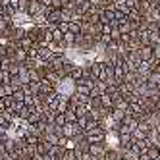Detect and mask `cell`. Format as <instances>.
<instances>
[{
  "instance_id": "11",
  "label": "cell",
  "mask_w": 160,
  "mask_h": 160,
  "mask_svg": "<svg viewBox=\"0 0 160 160\" xmlns=\"http://www.w3.org/2000/svg\"><path fill=\"white\" fill-rule=\"evenodd\" d=\"M2 104H4V110H6V108H14V104H16V98H14V95H8V97H4V98H2Z\"/></svg>"
},
{
  "instance_id": "12",
  "label": "cell",
  "mask_w": 160,
  "mask_h": 160,
  "mask_svg": "<svg viewBox=\"0 0 160 160\" xmlns=\"http://www.w3.org/2000/svg\"><path fill=\"white\" fill-rule=\"evenodd\" d=\"M27 8H29V0H18V14H27Z\"/></svg>"
},
{
  "instance_id": "10",
  "label": "cell",
  "mask_w": 160,
  "mask_h": 160,
  "mask_svg": "<svg viewBox=\"0 0 160 160\" xmlns=\"http://www.w3.org/2000/svg\"><path fill=\"white\" fill-rule=\"evenodd\" d=\"M52 42H64V31H60L58 29V25L56 27H52Z\"/></svg>"
},
{
  "instance_id": "5",
  "label": "cell",
  "mask_w": 160,
  "mask_h": 160,
  "mask_svg": "<svg viewBox=\"0 0 160 160\" xmlns=\"http://www.w3.org/2000/svg\"><path fill=\"white\" fill-rule=\"evenodd\" d=\"M75 41H77V35H75V33H72V31L64 33V47H66V48H73V47H75Z\"/></svg>"
},
{
  "instance_id": "15",
  "label": "cell",
  "mask_w": 160,
  "mask_h": 160,
  "mask_svg": "<svg viewBox=\"0 0 160 160\" xmlns=\"http://www.w3.org/2000/svg\"><path fill=\"white\" fill-rule=\"evenodd\" d=\"M68 122H66V114H56V120H54V125H60V128H64Z\"/></svg>"
},
{
  "instance_id": "2",
  "label": "cell",
  "mask_w": 160,
  "mask_h": 160,
  "mask_svg": "<svg viewBox=\"0 0 160 160\" xmlns=\"http://www.w3.org/2000/svg\"><path fill=\"white\" fill-rule=\"evenodd\" d=\"M139 56H141V60L143 62H148L151 66H154L158 60L154 58V47H141L139 48Z\"/></svg>"
},
{
  "instance_id": "17",
  "label": "cell",
  "mask_w": 160,
  "mask_h": 160,
  "mask_svg": "<svg viewBox=\"0 0 160 160\" xmlns=\"http://www.w3.org/2000/svg\"><path fill=\"white\" fill-rule=\"evenodd\" d=\"M147 152H148V156H151L152 160H154V158H160V152H158V148H154V147H151V148H148Z\"/></svg>"
},
{
  "instance_id": "7",
  "label": "cell",
  "mask_w": 160,
  "mask_h": 160,
  "mask_svg": "<svg viewBox=\"0 0 160 160\" xmlns=\"http://www.w3.org/2000/svg\"><path fill=\"white\" fill-rule=\"evenodd\" d=\"M110 116H112V120L116 122V123H122L125 118H128V112H123V110H118V108H114Z\"/></svg>"
},
{
  "instance_id": "9",
  "label": "cell",
  "mask_w": 160,
  "mask_h": 160,
  "mask_svg": "<svg viewBox=\"0 0 160 160\" xmlns=\"http://www.w3.org/2000/svg\"><path fill=\"white\" fill-rule=\"evenodd\" d=\"M98 98H100V104H102V108H110V110L114 108V100H112V97H110L108 93H102Z\"/></svg>"
},
{
  "instance_id": "18",
  "label": "cell",
  "mask_w": 160,
  "mask_h": 160,
  "mask_svg": "<svg viewBox=\"0 0 160 160\" xmlns=\"http://www.w3.org/2000/svg\"><path fill=\"white\" fill-rule=\"evenodd\" d=\"M79 160H93V154H91V152H81Z\"/></svg>"
},
{
  "instance_id": "4",
  "label": "cell",
  "mask_w": 160,
  "mask_h": 160,
  "mask_svg": "<svg viewBox=\"0 0 160 160\" xmlns=\"http://www.w3.org/2000/svg\"><path fill=\"white\" fill-rule=\"evenodd\" d=\"M41 10H42V4L39 2V0H29V8H27V16H29V19L37 18V16L41 14Z\"/></svg>"
},
{
  "instance_id": "3",
  "label": "cell",
  "mask_w": 160,
  "mask_h": 160,
  "mask_svg": "<svg viewBox=\"0 0 160 160\" xmlns=\"http://www.w3.org/2000/svg\"><path fill=\"white\" fill-rule=\"evenodd\" d=\"M89 72H91V77L93 79H100V75H102V60L89 62Z\"/></svg>"
},
{
  "instance_id": "8",
  "label": "cell",
  "mask_w": 160,
  "mask_h": 160,
  "mask_svg": "<svg viewBox=\"0 0 160 160\" xmlns=\"http://www.w3.org/2000/svg\"><path fill=\"white\" fill-rule=\"evenodd\" d=\"M4 148H6V152L8 154H14L16 152V139H14V137H6V139H4Z\"/></svg>"
},
{
  "instance_id": "6",
  "label": "cell",
  "mask_w": 160,
  "mask_h": 160,
  "mask_svg": "<svg viewBox=\"0 0 160 160\" xmlns=\"http://www.w3.org/2000/svg\"><path fill=\"white\" fill-rule=\"evenodd\" d=\"M104 160H123V154H122L120 148H108Z\"/></svg>"
},
{
  "instance_id": "20",
  "label": "cell",
  "mask_w": 160,
  "mask_h": 160,
  "mask_svg": "<svg viewBox=\"0 0 160 160\" xmlns=\"http://www.w3.org/2000/svg\"><path fill=\"white\" fill-rule=\"evenodd\" d=\"M158 10H160V0H158Z\"/></svg>"
},
{
  "instance_id": "19",
  "label": "cell",
  "mask_w": 160,
  "mask_h": 160,
  "mask_svg": "<svg viewBox=\"0 0 160 160\" xmlns=\"http://www.w3.org/2000/svg\"><path fill=\"white\" fill-rule=\"evenodd\" d=\"M10 6H12L16 12H19V10H18V0H10Z\"/></svg>"
},
{
  "instance_id": "14",
  "label": "cell",
  "mask_w": 160,
  "mask_h": 160,
  "mask_svg": "<svg viewBox=\"0 0 160 160\" xmlns=\"http://www.w3.org/2000/svg\"><path fill=\"white\" fill-rule=\"evenodd\" d=\"M10 66H12V58H6V56L0 58V70H2V72H8Z\"/></svg>"
},
{
  "instance_id": "16",
  "label": "cell",
  "mask_w": 160,
  "mask_h": 160,
  "mask_svg": "<svg viewBox=\"0 0 160 160\" xmlns=\"http://www.w3.org/2000/svg\"><path fill=\"white\" fill-rule=\"evenodd\" d=\"M70 31H72V33H75V35H79V33H81V23L70 21Z\"/></svg>"
},
{
  "instance_id": "13",
  "label": "cell",
  "mask_w": 160,
  "mask_h": 160,
  "mask_svg": "<svg viewBox=\"0 0 160 160\" xmlns=\"http://www.w3.org/2000/svg\"><path fill=\"white\" fill-rule=\"evenodd\" d=\"M21 66H23V64H19V62H16V60H12V66H10V73H12V75H18L19 72H21Z\"/></svg>"
},
{
  "instance_id": "1",
  "label": "cell",
  "mask_w": 160,
  "mask_h": 160,
  "mask_svg": "<svg viewBox=\"0 0 160 160\" xmlns=\"http://www.w3.org/2000/svg\"><path fill=\"white\" fill-rule=\"evenodd\" d=\"M66 58H68L66 54H52V58L48 60V70H52V72H60L62 68H64Z\"/></svg>"
}]
</instances>
